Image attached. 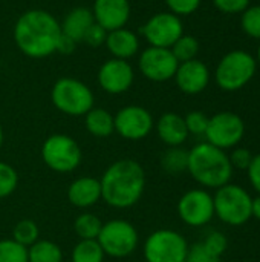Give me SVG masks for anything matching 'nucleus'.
<instances>
[{
  "label": "nucleus",
  "mask_w": 260,
  "mask_h": 262,
  "mask_svg": "<svg viewBox=\"0 0 260 262\" xmlns=\"http://www.w3.org/2000/svg\"><path fill=\"white\" fill-rule=\"evenodd\" d=\"M61 37L58 20L43 9L21 14L14 26V40L18 49L31 58H43L57 52Z\"/></svg>",
  "instance_id": "obj_1"
},
{
  "label": "nucleus",
  "mask_w": 260,
  "mask_h": 262,
  "mask_svg": "<svg viewBox=\"0 0 260 262\" xmlns=\"http://www.w3.org/2000/svg\"><path fill=\"white\" fill-rule=\"evenodd\" d=\"M101 198L115 209L135 206L144 193L146 173L135 160H120L107 167L101 180Z\"/></svg>",
  "instance_id": "obj_2"
},
{
  "label": "nucleus",
  "mask_w": 260,
  "mask_h": 262,
  "mask_svg": "<svg viewBox=\"0 0 260 262\" xmlns=\"http://www.w3.org/2000/svg\"><path fill=\"white\" fill-rule=\"evenodd\" d=\"M187 170L195 181L210 189H219L228 184L233 175V166L228 155L207 141L199 143L188 150Z\"/></svg>",
  "instance_id": "obj_3"
},
{
  "label": "nucleus",
  "mask_w": 260,
  "mask_h": 262,
  "mask_svg": "<svg viewBox=\"0 0 260 262\" xmlns=\"http://www.w3.org/2000/svg\"><path fill=\"white\" fill-rule=\"evenodd\" d=\"M215 215L228 226H244L253 216V198L238 184H225L213 196Z\"/></svg>",
  "instance_id": "obj_4"
},
{
  "label": "nucleus",
  "mask_w": 260,
  "mask_h": 262,
  "mask_svg": "<svg viewBox=\"0 0 260 262\" xmlns=\"http://www.w3.org/2000/svg\"><path fill=\"white\" fill-rule=\"evenodd\" d=\"M256 69L257 61L250 52L231 51L221 58L216 68V83L224 91H239L253 80Z\"/></svg>",
  "instance_id": "obj_5"
},
{
  "label": "nucleus",
  "mask_w": 260,
  "mask_h": 262,
  "mask_svg": "<svg viewBox=\"0 0 260 262\" xmlns=\"http://www.w3.org/2000/svg\"><path fill=\"white\" fill-rule=\"evenodd\" d=\"M51 98L54 106L72 117L86 115L93 107V94L83 81L70 77H64L55 81Z\"/></svg>",
  "instance_id": "obj_6"
},
{
  "label": "nucleus",
  "mask_w": 260,
  "mask_h": 262,
  "mask_svg": "<svg viewBox=\"0 0 260 262\" xmlns=\"http://www.w3.org/2000/svg\"><path fill=\"white\" fill-rule=\"evenodd\" d=\"M41 157L44 164L61 173L75 170L81 163V149L78 143L64 134H54L43 143Z\"/></svg>",
  "instance_id": "obj_7"
},
{
  "label": "nucleus",
  "mask_w": 260,
  "mask_h": 262,
  "mask_svg": "<svg viewBox=\"0 0 260 262\" xmlns=\"http://www.w3.org/2000/svg\"><path fill=\"white\" fill-rule=\"evenodd\" d=\"M188 244L185 238L169 229L153 232L144 244V258L147 262H185Z\"/></svg>",
  "instance_id": "obj_8"
},
{
  "label": "nucleus",
  "mask_w": 260,
  "mask_h": 262,
  "mask_svg": "<svg viewBox=\"0 0 260 262\" xmlns=\"http://www.w3.org/2000/svg\"><path fill=\"white\" fill-rule=\"evenodd\" d=\"M97 241L104 255L112 258H126L132 255L138 246V232L124 220H112L103 224Z\"/></svg>",
  "instance_id": "obj_9"
},
{
  "label": "nucleus",
  "mask_w": 260,
  "mask_h": 262,
  "mask_svg": "<svg viewBox=\"0 0 260 262\" xmlns=\"http://www.w3.org/2000/svg\"><path fill=\"white\" fill-rule=\"evenodd\" d=\"M245 134L244 120L234 112H219L208 118L205 130L207 143L225 150L238 146Z\"/></svg>",
  "instance_id": "obj_10"
},
{
  "label": "nucleus",
  "mask_w": 260,
  "mask_h": 262,
  "mask_svg": "<svg viewBox=\"0 0 260 262\" xmlns=\"http://www.w3.org/2000/svg\"><path fill=\"white\" fill-rule=\"evenodd\" d=\"M141 34L155 48H172L173 43L184 34L181 18L173 12H158L152 15L143 26Z\"/></svg>",
  "instance_id": "obj_11"
},
{
  "label": "nucleus",
  "mask_w": 260,
  "mask_h": 262,
  "mask_svg": "<svg viewBox=\"0 0 260 262\" xmlns=\"http://www.w3.org/2000/svg\"><path fill=\"white\" fill-rule=\"evenodd\" d=\"M179 218L192 227H201L208 224L215 216L213 196L202 189H193L185 192L178 203Z\"/></svg>",
  "instance_id": "obj_12"
},
{
  "label": "nucleus",
  "mask_w": 260,
  "mask_h": 262,
  "mask_svg": "<svg viewBox=\"0 0 260 262\" xmlns=\"http://www.w3.org/2000/svg\"><path fill=\"white\" fill-rule=\"evenodd\" d=\"M138 66L146 78L152 81H167L175 77L179 61L169 48L149 46L141 52Z\"/></svg>",
  "instance_id": "obj_13"
},
{
  "label": "nucleus",
  "mask_w": 260,
  "mask_h": 262,
  "mask_svg": "<svg viewBox=\"0 0 260 262\" xmlns=\"http://www.w3.org/2000/svg\"><path fill=\"white\" fill-rule=\"evenodd\" d=\"M115 130L126 140H143L153 129V118L143 106H126L113 117Z\"/></svg>",
  "instance_id": "obj_14"
},
{
  "label": "nucleus",
  "mask_w": 260,
  "mask_h": 262,
  "mask_svg": "<svg viewBox=\"0 0 260 262\" xmlns=\"http://www.w3.org/2000/svg\"><path fill=\"white\" fill-rule=\"evenodd\" d=\"M133 68L127 60L110 58L98 71V83L107 94H123L133 84Z\"/></svg>",
  "instance_id": "obj_15"
},
{
  "label": "nucleus",
  "mask_w": 260,
  "mask_h": 262,
  "mask_svg": "<svg viewBox=\"0 0 260 262\" xmlns=\"http://www.w3.org/2000/svg\"><path fill=\"white\" fill-rule=\"evenodd\" d=\"M173 78H175L178 88L184 94L196 95V94H201L208 86L210 71L205 63L193 58V60L179 63Z\"/></svg>",
  "instance_id": "obj_16"
},
{
  "label": "nucleus",
  "mask_w": 260,
  "mask_h": 262,
  "mask_svg": "<svg viewBox=\"0 0 260 262\" xmlns=\"http://www.w3.org/2000/svg\"><path fill=\"white\" fill-rule=\"evenodd\" d=\"M92 14L95 21L106 31L124 28L130 17L129 0H95Z\"/></svg>",
  "instance_id": "obj_17"
},
{
  "label": "nucleus",
  "mask_w": 260,
  "mask_h": 262,
  "mask_svg": "<svg viewBox=\"0 0 260 262\" xmlns=\"http://www.w3.org/2000/svg\"><path fill=\"white\" fill-rule=\"evenodd\" d=\"M67 198L75 207H90L101 200L100 180L93 177H83L75 180L67 189Z\"/></svg>",
  "instance_id": "obj_18"
},
{
  "label": "nucleus",
  "mask_w": 260,
  "mask_h": 262,
  "mask_svg": "<svg viewBox=\"0 0 260 262\" xmlns=\"http://www.w3.org/2000/svg\"><path fill=\"white\" fill-rule=\"evenodd\" d=\"M104 45L107 51L113 55V58H120V60H127L133 57L139 49L138 35L133 31L127 29L126 26L109 31Z\"/></svg>",
  "instance_id": "obj_19"
},
{
  "label": "nucleus",
  "mask_w": 260,
  "mask_h": 262,
  "mask_svg": "<svg viewBox=\"0 0 260 262\" xmlns=\"http://www.w3.org/2000/svg\"><path fill=\"white\" fill-rule=\"evenodd\" d=\"M156 132H158L159 138L162 140V143H166L170 147L181 146L188 137V130H187L184 117H181L175 112H167L158 120Z\"/></svg>",
  "instance_id": "obj_20"
},
{
  "label": "nucleus",
  "mask_w": 260,
  "mask_h": 262,
  "mask_svg": "<svg viewBox=\"0 0 260 262\" xmlns=\"http://www.w3.org/2000/svg\"><path fill=\"white\" fill-rule=\"evenodd\" d=\"M93 23H95V18H93L92 9L84 8V6H77L67 12L63 23H60V26H61V32L66 37L78 43V41H83L87 29Z\"/></svg>",
  "instance_id": "obj_21"
},
{
  "label": "nucleus",
  "mask_w": 260,
  "mask_h": 262,
  "mask_svg": "<svg viewBox=\"0 0 260 262\" xmlns=\"http://www.w3.org/2000/svg\"><path fill=\"white\" fill-rule=\"evenodd\" d=\"M86 129L98 138H106L115 130L113 115L101 107H92L86 114Z\"/></svg>",
  "instance_id": "obj_22"
},
{
  "label": "nucleus",
  "mask_w": 260,
  "mask_h": 262,
  "mask_svg": "<svg viewBox=\"0 0 260 262\" xmlns=\"http://www.w3.org/2000/svg\"><path fill=\"white\" fill-rule=\"evenodd\" d=\"M61 249L46 239H38L28 249V262H61Z\"/></svg>",
  "instance_id": "obj_23"
},
{
  "label": "nucleus",
  "mask_w": 260,
  "mask_h": 262,
  "mask_svg": "<svg viewBox=\"0 0 260 262\" xmlns=\"http://www.w3.org/2000/svg\"><path fill=\"white\" fill-rule=\"evenodd\" d=\"M161 166L167 173L176 175L181 173L184 170H187L188 166V150L175 146L170 147L169 150H166V154L161 158Z\"/></svg>",
  "instance_id": "obj_24"
},
{
  "label": "nucleus",
  "mask_w": 260,
  "mask_h": 262,
  "mask_svg": "<svg viewBox=\"0 0 260 262\" xmlns=\"http://www.w3.org/2000/svg\"><path fill=\"white\" fill-rule=\"evenodd\" d=\"M104 252L97 239H81L72 250V262H103Z\"/></svg>",
  "instance_id": "obj_25"
},
{
  "label": "nucleus",
  "mask_w": 260,
  "mask_h": 262,
  "mask_svg": "<svg viewBox=\"0 0 260 262\" xmlns=\"http://www.w3.org/2000/svg\"><path fill=\"white\" fill-rule=\"evenodd\" d=\"M101 227V220L93 213H81L74 223V230L80 239H97Z\"/></svg>",
  "instance_id": "obj_26"
},
{
  "label": "nucleus",
  "mask_w": 260,
  "mask_h": 262,
  "mask_svg": "<svg viewBox=\"0 0 260 262\" xmlns=\"http://www.w3.org/2000/svg\"><path fill=\"white\" fill-rule=\"evenodd\" d=\"M170 51L173 52L175 58L179 63L188 61L196 58L198 52H199V41L193 37V35H185L182 34L170 48Z\"/></svg>",
  "instance_id": "obj_27"
},
{
  "label": "nucleus",
  "mask_w": 260,
  "mask_h": 262,
  "mask_svg": "<svg viewBox=\"0 0 260 262\" xmlns=\"http://www.w3.org/2000/svg\"><path fill=\"white\" fill-rule=\"evenodd\" d=\"M38 226L32 221V220H21L14 226L12 230V239L18 244H21L23 247H31L34 243L38 241Z\"/></svg>",
  "instance_id": "obj_28"
},
{
  "label": "nucleus",
  "mask_w": 260,
  "mask_h": 262,
  "mask_svg": "<svg viewBox=\"0 0 260 262\" xmlns=\"http://www.w3.org/2000/svg\"><path fill=\"white\" fill-rule=\"evenodd\" d=\"M0 262H28V249L14 239L0 241Z\"/></svg>",
  "instance_id": "obj_29"
},
{
  "label": "nucleus",
  "mask_w": 260,
  "mask_h": 262,
  "mask_svg": "<svg viewBox=\"0 0 260 262\" xmlns=\"http://www.w3.org/2000/svg\"><path fill=\"white\" fill-rule=\"evenodd\" d=\"M242 29L247 35L260 40V5L248 6L242 12Z\"/></svg>",
  "instance_id": "obj_30"
},
{
  "label": "nucleus",
  "mask_w": 260,
  "mask_h": 262,
  "mask_svg": "<svg viewBox=\"0 0 260 262\" xmlns=\"http://www.w3.org/2000/svg\"><path fill=\"white\" fill-rule=\"evenodd\" d=\"M18 183V175L15 172V169L8 164L0 161V198L9 196Z\"/></svg>",
  "instance_id": "obj_31"
},
{
  "label": "nucleus",
  "mask_w": 260,
  "mask_h": 262,
  "mask_svg": "<svg viewBox=\"0 0 260 262\" xmlns=\"http://www.w3.org/2000/svg\"><path fill=\"white\" fill-rule=\"evenodd\" d=\"M184 121H185V126H187L188 134H193V135H205V130H207V126H208V117L204 112H201V111L188 112L185 115Z\"/></svg>",
  "instance_id": "obj_32"
},
{
  "label": "nucleus",
  "mask_w": 260,
  "mask_h": 262,
  "mask_svg": "<svg viewBox=\"0 0 260 262\" xmlns=\"http://www.w3.org/2000/svg\"><path fill=\"white\" fill-rule=\"evenodd\" d=\"M202 246H204L211 255L221 258V256L225 253L227 247H228V241H227V238H225L224 233H221V232H211V233L207 235V238L204 239Z\"/></svg>",
  "instance_id": "obj_33"
},
{
  "label": "nucleus",
  "mask_w": 260,
  "mask_h": 262,
  "mask_svg": "<svg viewBox=\"0 0 260 262\" xmlns=\"http://www.w3.org/2000/svg\"><path fill=\"white\" fill-rule=\"evenodd\" d=\"M166 5L169 6L170 12L181 17L193 14L199 8L201 0H166Z\"/></svg>",
  "instance_id": "obj_34"
},
{
  "label": "nucleus",
  "mask_w": 260,
  "mask_h": 262,
  "mask_svg": "<svg viewBox=\"0 0 260 262\" xmlns=\"http://www.w3.org/2000/svg\"><path fill=\"white\" fill-rule=\"evenodd\" d=\"M185 262H221V258L211 255L202 246V243H199V244H195V246L188 247Z\"/></svg>",
  "instance_id": "obj_35"
},
{
  "label": "nucleus",
  "mask_w": 260,
  "mask_h": 262,
  "mask_svg": "<svg viewBox=\"0 0 260 262\" xmlns=\"http://www.w3.org/2000/svg\"><path fill=\"white\" fill-rule=\"evenodd\" d=\"M107 32H109V31H106L103 26H100V25L95 21V23L87 29V32H86V35H84V38H83V41H86L90 48H98V46H101V45L106 43Z\"/></svg>",
  "instance_id": "obj_36"
},
{
  "label": "nucleus",
  "mask_w": 260,
  "mask_h": 262,
  "mask_svg": "<svg viewBox=\"0 0 260 262\" xmlns=\"http://www.w3.org/2000/svg\"><path fill=\"white\" fill-rule=\"evenodd\" d=\"M213 3L224 14H241L250 6V0H213Z\"/></svg>",
  "instance_id": "obj_37"
},
{
  "label": "nucleus",
  "mask_w": 260,
  "mask_h": 262,
  "mask_svg": "<svg viewBox=\"0 0 260 262\" xmlns=\"http://www.w3.org/2000/svg\"><path fill=\"white\" fill-rule=\"evenodd\" d=\"M230 158V163L233 166V169H241V170H247L248 166L251 164V160H253V154L245 149V147H238L231 152V155L228 157Z\"/></svg>",
  "instance_id": "obj_38"
},
{
  "label": "nucleus",
  "mask_w": 260,
  "mask_h": 262,
  "mask_svg": "<svg viewBox=\"0 0 260 262\" xmlns=\"http://www.w3.org/2000/svg\"><path fill=\"white\" fill-rule=\"evenodd\" d=\"M247 172H248V180H250L251 186L254 187L256 192H259L260 195V154L253 157L251 164L248 166Z\"/></svg>",
  "instance_id": "obj_39"
},
{
  "label": "nucleus",
  "mask_w": 260,
  "mask_h": 262,
  "mask_svg": "<svg viewBox=\"0 0 260 262\" xmlns=\"http://www.w3.org/2000/svg\"><path fill=\"white\" fill-rule=\"evenodd\" d=\"M75 41L69 37H66L63 32H61V37L58 40V45H57V52L60 54H72L75 51Z\"/></svg>",
  "instance_id": "obj_40"
},
{
  "label": "nucleus",
  "mask_w": 260,
  "mask_h": 262,
  "mask_svg": "<svg viewBox=\"0 0 260 262\" xmlns=\"http://www.w3.org/2000/svg\"><path fill=\"white\" fill-rule=\"evenodd\" d=\"M253 216L260 221V195L253 198Z\"/></svg>",
  "instance_id": "obj_41"
},
{
  "label": "nucleus",
  "mask_w": 260,
  "mask_h": 262,
  "mask_svg": "<svg viewBox=\"0 0 260 262\" xmlns=\"http://www.w3.org/2000/svg\"><path fill=\"white\" fill-rule=\"evenodd\" d=\"M3 144V130H2V126H0V147Z\"/></svg>",
  "instance_id": "obj_42"
},
{
  "label": "nucleus",
  "mask_w": 260,
  "mask_h": 262,
  "mask_svg": "<svg viewBox=\"0 0 260 262\" xmlns=\"http://www.w3.org/2000/svg\"><path fill=\"white\" fill-rule=\"evenodd\" d=\"M256 61L260 64V46H259V49H257V60H256Z\"/></svg>",
  "instance_id": "obj_43"
}]
</instances>
